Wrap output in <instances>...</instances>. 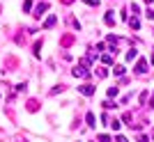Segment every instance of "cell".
Masks as SVG:
<instances>
[{
    "label": "cell",
    "instance_id": "6da1fadb",
    "mask_svg": "<svg viewBox=\"0 0 154 142\" xmlns=\"http://www.w3.org/2000/svg\"><path fill=\"white\" fill-rule=\"evenodd\" d=\"M5 67H7V71H14L16 67H19V60L9 55V58H5Z\"/></svg>",
    "mask_w": 154,
    "mask_h": 142
},
{
    "label": "cell",
    "instance_id": "7a4b0ae2",
    "mask_svg": "<svg viewBox=\"0 0 154 142\" xmlns=\"http://www.w3.org/2000/svg\"><path fill=\"white\" fill-rule=\"evenodd\" d=\"M48 9V2H39L37 7H35V19H42V14Z\"/></svg>",
    "mask_w": 154,
    "mask_h": 142
},
{
    "label": "cell",
    "instance_id": "3957f363",
    "mask_svg": "<svg viewBox=\"0 0 154 142\" xmlns=\"http://www.w3.org/2000/svg\"><path fill=\"white\" fill-rule=\"evenodd\" d=\"M136 73L143 76V73H147V60H140L138 64H136Z\"/></svg>",
    "mask_w": 154,
    "mask_h": 142
},
{
    "label": "cell",
    "instance_id": "277c9868",
    "mask_svg": "<svg viewBox=\"0 0 154 142\" xmlns=\"http://www.w3.org/2000/svg\"><path fill=\"white\" fill-rule=\"evenodd\" d=\"M78 92H81V94H85V96H92V94H94V87H92V85H81V87H78Z\"/></svg>",
    "mask_w": 154,
    "mask_h": 142
},
{
    "label": "cell",
    "instance_id": "5b68a950",
    "mask_svg": "<svg viewBox=\"0 0 154 142\" xmlns=\"http://www.w3.org/2000/svg\"><path fill=\"white\" fill-rule=\"evenodd\" d=\"M74 39H76L74 34H64V37L60 39V46H64V48H67V46H71V44H74Z\"/></svg>",
    "mask_w": 154,
    "mask_h": 142
},
{
    "label": "cell",
    "instance_id": "8992f818",
    "mask_svg": "<svg viewBox=\"0 0 154 142\" xmlns=\"http://www.w3.org/2000/svg\"><path fill=\"white\" fill-rule=\"evenodd\" d=\"M55 21H58V19H55V16H53V14H51V16H48V19L44 21V30H48V28H53V25H55Z\"/></svg>",
    "mask_w": 154,
    "mask_h": 142
},
{
    "label": "cell",
    "instance_id": "52a82bcc",
    "mask_svg": "<svg viewBox=\"0 0 154 142\" xmlns=\"http://www.w3.org/2000/svg\"><path fill=\"white\" fill-rule=\"evenodd\" d=\"M85 122H88V126H97V119H94V112H88V115H85Z\"/></svg>",
    "mask_w": 154,
    "mask_h": 142
},
{
    "label": "cell",
    "instance_id": "ba28073f",
    "mask_svg": "<svg viewBox=\"0 0 154 142\" xmlns=\"http://www.w3.org/2000/svg\"><path fill=\"white\" fill-rule=\"evenodd\" d=\"M115 12H108L106 14V25H115V16H113Z\"/></svg>",
    "mask_w": 154,
    "mask_h": 142
},
{
    "label": "cell",
    "instance_id": "9c48e42d",
    "mask_svg": "<svg viewBox=\"0 0 154 142\" xmlns=\"http://www.w3.org/2000/svg\"><path fill=\"white\" fill-rule=\"evenodd\" d=\"M37 108H39V103L35 101V99H30V101H28V110H30V112H35Z\"/></svg>",
    "mask_w": 154,
    "mask_h": 142
},
{
    "label": "cell",
    "instance_id": "30bf717a",
    "mask_svg": "<svg viewBox=\"0 0 154 142\" xmlns=\"http://www.w3.org/2000/svg\"><path fill=\"white\" fill-rule=\"evenodd\" d=\"M129 25L134 28V30H138V28H140V21H138V19L134 16V19H129Z\"/></svg>",
    "mask_w": 154,
    "mask_h": 142
},
{
    "label": "cell",
    "instance_id": "8fae6325",
    "mask_svg": "<svg viewBox=\"0 0 154 142\" xmlns=\"http://www.w3.org/2000/svg\"><path fill=\"white\" fill-rule=\"evenodd\" d=\"M124 71H127V69H124L122 64H117L115 69H113V73H115V76H124Z\"/></svg>",
    "mask_w": 154,
    "mask_h": 142
},
{
    "label": "cell",
    "instance_id": "7c38bea8",
    "mask_svg": "<svg viewBox=\"0 0 154 142\" xmlns=\"http://www.w3.org/2000/svg\"><path fill=\"white\" fill-rule=\"evenodd\" d=\"M136 55H138V51H136V48H131V51L127 53V60H129V62H131V60H134Z\"/></svg>",
    "mask_w": 154,
    "mask_h": 142
},
{
    "label": "cell",
    "instance_id": "4fadbf2b",
    "mask_svg": "<svg viewBox=\"0 0 154 142\" xmlns=\"http://www.w3.org/2000/svg\"><path fill=\"white\" fill-rule=\"evenodd\" d=\"M101 62H103V64H113V55H103Z\"/></svg>",
    "mask_w": 154,
    "mask_h": 142
},
{
    "label": "cell",
    "instance_id": "5bb4252c",
    "mask_svg": "<svg viewBox=\"0 0 154 142\" xmlns=\"http://www.w3.org/2000/svg\"><path fill=\"white\" fill-rule=\"evenodd\" d=\"M108 96H110V99L117 96V87H108Z\"/></svg>",
    "mask_w": 154,
    "mask_h": 142
},
{
    "label": "cell",
    "instance_id": "9a60e30c",
    "mask_svg": "<svg viewBox=\"0 0 154 142\" xmlns=\"http://www.w3.org/2000/svg\"><path fill=\"white\" fill-rule=\"evenodd\" d=\"M97 76H99V78H106V76H108V71H106V69H99V71H97Z\"/></svg>",
    "mask_w": 154,
    "mask_h": 142
},
{
    "label": "cell",
    "instance_id": "2e32d148",
    "mask_svg": "<svg viewBox=\"0 0 154 142\" xmlns=\"http://www.w3.org/2000/svg\"><path fill=\"white\" fill-rule=\"evenodd\" d=\"M30 7H32L30 0H23V9H26V12H30Z\"/></svg>",
    "mask_w": 154,
    "mask_h": 142
},
{
    "label": "cell",
    "instance_id": "e0dca14e",
    "mask_svg": "<svg viewBox=\"0 0 154 142\" xmlns=\"http://www.w3.org/2000/svg\"><path fill=\"white\" fill-rule=\"evenodd\" d=\"M88 5H92V7H99V0H85Z\"/></svg>",
    "mask_w": 154,
    "mask_h": 142
},
{
    "label": "cell",
    "instance_id": "ac0fdd59",
    "mask_svg": "<svg viewBox=\"0 0 154 142\" xmlns=\"http://www.w3.org/2000/svg\"><path fill=\"white\" fill-rule=\"evenodd\" d=\"M99 142H110V138L108 135H99Z\"/></svg>",
    "mask_w": 154,
    "mask_h": 142
},
{
    "label": "cell",
    "instance_id": "d6986e66",
    "mask_svg": "<svg viewBox=\"0 0 154 142\" xmlns=\"http://www.w3.org/2000/svg\"><path fill=\"white\" fill-rule=\"evenodd\" d=\"M115 142H129V140H127L124 135H117V138H115Z\"/></svg>",
    "mask_w": 154,
    "mask_h": 142
},
{
    "label": "cell",
    "instance_id": "ffe728a7",
    "mask_svg": "<svg viewBox=\"0 0 154 142\" xmlns=\"http://www.w3.org/2000/svg\"><path fill=\"white\" fill-rule=\"evenodd\" d=\"M138 142H149V138L147 135H140V138H138Z\"/></svg>",
    "mask_w": 154,
    "mask_h": 142
},
{
    "label": "cell",
    "instance_id": "44dd1931",
    "mask_svg": "<svg viewBox=\"0 0 154 142\" xmlns=\"http://www.w3.org/2000/svg\"><path fill=\"white\" fill-rule=\"evenodd\" d=\"M62 2H64V5H69V2H74V0H62Z\"/></svg>",
    "mask_w": 154,
    "mask_h": 142
},
{
    "label": "cell",
    "instance_id": "7402d4cb",
    "mask_svg": "<svg viewBox=\"0 0 154 142\" xmlns=\"http://www.w3.org/2000/svg\"><path fill=\"white\" fill-rule=\"evenodd\" d=\"M145 2H152V0H145Z\"/></svg>",
    "mask_w": 154,
    "mask_h": 142
}]
</instances>
